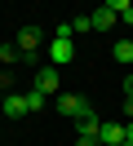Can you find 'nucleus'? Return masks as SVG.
<instances>
[{
	"label": "nucleus",
	"instance_id": "nucleus-1",
	"mask_svg": "<svg viewBox=\"0 0 133 146\" xmlns=\"http://www.w3.org/2000/svg\"><path fill=\"white\" fill-rule=\"evenodd\" d=\"M71 58H76V44H71V27L62 22V27L53 31V44H49V66H58V71H62Z\"/></svg>",
	"mask_w": 133,
	"mask_h": 146
},
{
	"label": "nucleus",
	"instance_id": "nucleus-2",
	"mask_svg": "<svg viewBox=\"0 0 133 146\" xmlns=\"http://www.w3.org/2000/svg\"><path fill=\"white\" fill-rule=\"evenodd\" d=\"M76 133H80V137H98V133H102V115H98L93 106H84V111L76 115Z\"/></svg>",
	"mask_w": 133,
	"mask_h": 146
},
{
	"label": "nucleus",
	"instance_id": "nucleus-3",
	"mask_svg": "<svg viewBox=\"0 0 133 146\" xmlns=\"http://www.w3.org/2000/svg\"><path fill=\"white\" fill-rule=\"evenodd\" d=\"M40 44H44V31L35 27V22H27V27L18 31V53H35Z\"/></svg>",
	"mask_w": 133,
	"mask_h": 146
},
{
	"label": "nucleus",
	"instance_id": "nucleus-4",
	"mask_svg": "<svg viewBox=\"0 0 133 146\" xmlns=\"http://www.w3.org/2000/svg\"><path fill=\"white\" fill-rule=\"evenodd\" d=\"M84 106H89V102L80 98V93H58V98H53V111H58V115H71V119H76Z\"/></svg>",
	"mask_w": 133,
	"mask_h": 146
},
{
	"label": "nucleus",
	"instance_id": "nucleus-5",
	"mask_svg": "<svg viewBox=\"0 0 133 146\" xmlns=\"http://www.w3.org/2000/svg\"><path fill=\"white\" fill-rule=\"evenodd\" d=\"M115 22H120V18H115V9H111V5H98V9L89 13V31H111Z\"/></svg>",
	"mask_w": 133,
	"mask_h": 146
},
{
	"label": "nucleus",
	"instance_id": "nucleus-6",
	"mask_svg": "<svg viewBox=\"0 0 133 146\" xmlns=\"http://www.w3.org/2000/svg\"><path fill=\"white\" fill-rule=\"evenodd\" d=\"M98 142H102V146H124V119H102Z\"/></svg>",
	"mask_w": 133,
	"mask_h": 146
},
{
	"label": "nucleus",
	"instance_id": "nucleus-7",
	"mask_svg": "<svg viewBox=\"0 0 133 146\" xmlns=\"http://www.w3.org/2000/svg\"><path fill=\"white\" fill-rule=\"evenodd\" d=\"M31 89L49 98V93L58 89V66H40V71H35V80H31Z\"/></svg>",
	"mask_w": 133,
	"mask_h": 146
},
{
	"label": "nucleus",
	"instance_id": "nucleus-8",
	"mask_svg": "<svg viewBox=\"0 0 133 146\" xmlns=\"http://www.w3.org/2000/svg\"><path fill=\"white\" fill-rule=\"evenodd\" d=\"M0 115H9V119L31 115V106H27V93H9V98H5V106H0Z\"/></svg>",
	"mask_w": 133,
	"mask_h": 146
},
{
	"label": "nucleus",
	"instance_id": "nucleus-9",
	"mask_svg": "<svg viewBox=\"0 0 133 146\" xmlns=\"http://www.w3.org/2000/svg\"><path fill=\"white\" fill-rule=\"evenodd\" d=\"M111 58L120 66H133V40H115V44H111Z\"/></svg>",
	"mask_w": 133,
	"mask_h": 146
},
{
	"label": "nucleus",
	"instance_id": "nucleus-10",
	"mask_svg": "<svg viewBox=\"0 0 133 146\" xmlns=\"http://www.w3.org/2000/svg\"><path fill=\"white\" fill-rule=\"evenodd\" d=\"M106 5L115 9V18H120V22H129V27H133V0H106Z\"/></svg>",
	"mask_w": 133,
	"mask_h": 146
},
{
	"label": "nucleus",
	"instance_id": "nucleus-11",
	"mask_svg": "<svg viewBox=\"0 0 133 146\" xmlns=\"http://www.w3.org/2000/svg\"><path fill=\"white\" fill-rule=\"evenodd\" d=\"M27 106H31V115H35V111L49 106V98H44V93H35V89H27Z\"/></svg>",
	"mask_w": 133,
	"mask_h": 146
},
{
	"label": "nucleus",
	"instance_id": "nucleus-12",
	"mask_svg": "<svg viewBox=\"0 0 133 146\" xmlns=\"http://www.w3.org/2000/svg\"><path fill=\"white\" fill-rule=\"evenodd\" d=\"M5 98H9V75H0V106H5Z\"/></svg>",
	"mask_w": 133,
	"mask_h": 146
},
{
	"label": "nucleus",
	"instance_id": "nucleus-13",
	"mask_svg": "<svg viewBox=\"0 0 133 146\" xmlns=\"http://www.w3.org/2000/svg\"><path fill=\"white\" fill-rule=\"evenodd\" d=\"M133 119V98H124V124Z\"/></svg>",
	"mask_w": 133,
	"mask_h": 146
},
{
	"label": "nucleus",
	"instance_id": "nucleus-14",
	"mask_svg": "<svg viewBox=\"0 0 133 146\" xmlns=\"http://www.w3.org/2000/svg\"><path fill=\"white\" fill-rule=\"evenodd\" d=\"M124 98H133V71L124 75Z\"/></svg>",
	"mask_w": 133,
	"mask_h": 146
},
{
	"label": "nucleus",
	"instance_id": "nucleus-15",
	"mask_svg": "<svg viewBox=\"0 0 133 146\" xmlns=\"http://www.w3.org/2000/svg\"><path fill=\"white\" fill-rule=\"evenodd\" d=\"M76 146H102V142H98V137H80Z\"/></svg>",
	"mask_w": 133,
	"mask_h": 146
},
{
	"label": "nucleus",
	"instance_id": "nucleus-16",
	"mask_svg": "<svg viewBox=\"0 0 133 146\" xmlns=\"http://www.w3.org/2000/svg\"><path fill=\"white\" fill-rule=\"evenodd\" d=\"M124 142L133 146V119H129V124H124Z\"/></svg>",
	"mask_w": 133,
	"mask_h": 146
},
{
	"label": "nucleus",
	"instance_id": "nucleus-17",
	"mask_svg": "<svg viewBox=\"0 0 133 146\" xmlns=\"http://www.w3.org/2000/svg\"><path fill=\"white\" fill-rule=\"evenodd\" d=\"M124 146H129V142H124Z\"/></svg>",
	"mask_w": 133,
	"mask_h": 146
}]
</instances>
